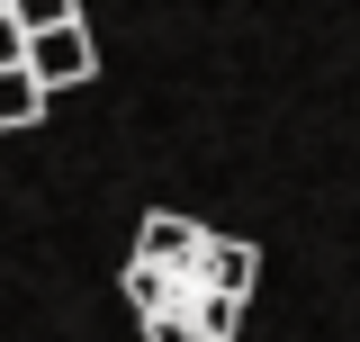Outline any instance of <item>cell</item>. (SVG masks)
Here are the masks:
<instances>
[{
  "instance_id": "6da1fadb",
  "label": "cell",
  "mask_w": 360,
  "mask_h": 342,
  "mask_svg": "<svg viewBox=\"0 0 360 342\" xmlns=\"http://www.w3.org/2000/svg\"><path fill=\"white\" fill-rule=\"evenodd\" d=\"M18 63H27V82H37L45 99H63V90H82L90 72H99V45H90L82 18H54V27H27Z\"/></svg>"
},
{
  "instance_id": "7a4b0ae2",
  "label": "cell",
  "mask_w": 360,
  "mask_h": 342,
  "mask_svg": "<svg viewBox=\"0 0 360 342\" xmlns=\"http://www.w3.org/2000/svg\"><path fill=\"white\" fill-rule=\"evenodd\" d=\"M198 270H207V289H217V298H252L262 253H252V243H234V234H207V243H198Z\"/></svg>"
},
{
  "instance_id": "3957f363",
  "label": "cell",
  "mask_w": 360,
  "mask_h": 342,
  "mask_svg": "<svg viewBox=\"0 0 360 342\" xmlns=\"http://www.w3.org/2000/svg\"><path fill=\"white\" fill-rule=\"evenodd\" d=\"M198 234H207V225H189V216L153 208L144 225H135V261H180V253H198Z\"/></svg>"
},
{
  "instance_id": "277c9868",
  "label": "cell",
  "mask_w": 360,
  "mask_h": 342,
  "mask_svg": "<svg viewBox=\"0 0 360 342\" xmlns=\"http://www.w3.org/2000/svg\"><path fill=\"white\" fill-rule=\"evenodd\" d=\"M45 108H54V99L27 82V63H0V135H9V127H37Z\"/></svg>"
},
{
  "instance_id": "5b68a950",
  "label": "cell",
  "mask_w": 360,
  "mask_h": 342,
  "mask_svg": "<svg viewBox=\"0 0 360 342\" xmlns=\"http://www.w3.org/2000/svg\"><path fill=\"white\" fill-rule=\"evenodd\" d=\"M18 27H54V18H82V0H0Z\"/></svg>"
},
{
  "instance_id": "8992f818",
  "label": "cell",
  "mask_w": 360,
  "mask_h": 342,
  "mask_svg": "<svg viewBox=\"0 0 360 342\" xmlns=\"http://www.w3.org/2000/svg\"><path fill=\"white\" fill-rule=\"evenodd\" d=\"M135 324H144V342H198L189 324H180V315H135Z\"/></svg>"
},
{
  "instance_id": "52a82bcc",
  "label": "cell",
  "mask_w": 360,
  "mask_h": 342,
  "mask_svg": "<svg viewBox=\"0 0 360 342\" xmlns=\"http://www.w3.org/2000/svg\"><path fill=\"white\" fill-rule=\"evenodd\" d=\"M18 45H27V27H18V18L0 9V63H18Z\"/></svg>"
}]
</instances>
